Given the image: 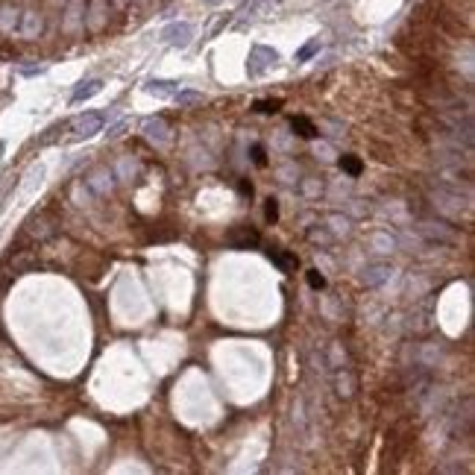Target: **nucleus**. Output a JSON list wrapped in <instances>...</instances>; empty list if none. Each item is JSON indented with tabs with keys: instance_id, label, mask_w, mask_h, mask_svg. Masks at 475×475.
Instances as JSON below:
<instances>
[{
	"instance_id": "f257e3e1",
	"label": "nucleus",
	"mask_w": 475,
	"mask_h": 475,
	"mask_svg": "<svg viewBox=\"0 0 475 475\" xmlns=\"http://www.w3.org/2000/svg\"><path fill=\"white\" fill-rule=\"evenodd\" d=\"M106 123V115H100V111H85V115H77L71 123H68V138L71 141H85V138H94V135L103 129Z\"/></svg>"
},
{
	"instance_id": "f03ea898",
	"label": "nucleus",
	"mask_w": 475,
	"mask_h": 475,
	"mask_svg": "<svg viewBox=\"0 0 475 475\" xmlns=\"http://www.w3.org/2000/svg\"><path fill=\"white\" fill-rule=\"evenodd\" d=\"M279 62V53L267 44H256L253 50H249V59H247V71L249 77H261L267 68H273Z\"/></svg>"
},
{
	"instance_id": "7ed1b4c3",
	"label": "nucleus",
	"mask_w": 475,
	"mask_h": 475,
	"mask_svg": "<svg viewBox=\"0 0 475 475\" xmlns=\"http://www.w3.org/2000/svg\"><path fill=\"white\" fill-rule=\"evenodd\" d=\"M44 33V18L39 15V12H33V9H21V18H18V30L15 35L18 39H39V35Z\"/></svg>"
},
{
	"instance_id": "20e7f679",
	"label": "nucleus",
	"mask_w": 475,
	"mask_h": 475,
	"mask_svg": "<svg viewBox=\"0 0 475 475\" xmlns=\"http://www.w3.org/2000/svg\"><path fill=\"white\" fill-rule=\"evenodd\" d=\"M194 39V27L188 21H173L161 30V42L170 44V47H188Z\"/></svg>"
},
{
	"instance_id": "39448f33",
	"label": "nucleus",
	"mask_w": 475,
	"mask_h": 475,
	"mask_svg": "<svg viewBox=\"0 0 475 475\" xmlns=\"http://www.w3.org/2000/svg\"><path fill=\"white\" fill-rule=\"evenodd\" d=\"M334 391L341 399H352L355 391H358V376H355V370L343 364V367H334Z\"/></svg>"
},
{
	"instance_id": "423d86ee",
	"label": "nucleus",
	"mask_w": 475,
	"mask_h": 475,
	"mask_svg": "<svg viewBox=\"0 0 475 475\" xmlns=\"http://www.w3.org/2000/svg\"><path fill=\"white\" fill-rule=\"evenodd\" d=\"M391 273H393L391 265H384V261H376V265H367V267H364V273H361V282H364L367 287H379V285H384L387 279H391Z\"/></svg>"
},
{
	"instance_id": "0eeeda50",
	"label": "nucleus",
	"mask_w": 475,
	"mask_h": 475,
	"mask_svg": "<svg viewBox=\"0 0 475 475\" xmlns=\"http://www.w3.org/2000/svg\"><path fill=\"white\" fill-rule=\"evenodd\" d=\"M27 232H30L33 238H39V241H42V238H50V235H53V232H56V226H53V220H50V217L44 215V211H42V215H35L33 220H27Z\"/></svg>"
},
{
	"instance_id": "6e6552de",
	"label": "nucleus",
	"mask_w": 475,
	"mask_h": 475,
	"mask_svg": "<svg viewBox=\"0 0 475 475\" xmlns=\"http://www.w3.org/2000/svg\"><path fill=\"white\" fill-rule=\"evenodd\" d=\"M226 241L238 249H247V247H256L258 244V232L256 229H249V226H241V229H232Z\"/></svg>"
},
{
	"instance_id": "1a4fd4ad",
	"label": "nucleus",
	"mask_w": 475,
	"mask_h": 475,
	"mask_svg": "<svg viewBox=\"0 0 475 475\" xmlns=\"http://www.w3.org/2000/svg\"><path fill=\"white\" fill-rule=\"evenodd\" d=\"M106 9H109V0H91L89 15H85L89 30H100V27H103V24H106Z\"/></svg>"
},
{
	"instance_id": "9d476101",
	"label": "nucleus",
	"mask_w": 475,
	"mask_h": 475,
	"mask_svg": "<svg viewBox=\"0 0 475 475\" xmlns=\"http://www.w3.org/2000/svg\"><path fill=\"white\" fill-rule=\"evenodd\" d=\"M144 91L153 94V97H173L179 91V82H173V80H150L144 85Z\"/></svg>"
},
{
	"instance_id": "9b49d317",
	"label": "nucleus",
	"mask_w": 475,
	"mask_h": 475,
	"mask_svg": "<svg viewBox=\"0 0 475 475\" xmlns=\"http://www.w3.org/2000/svg\"><path fill=\"white\" fill-rule=\"evenodd\" d=\"M100 89H103V80H85V82H80L77 89H73L71 103H82V100H89V97L100 94Z\"/></svg>"
},
{
	"instance_id": "f8f14e48",
	"label": "nucleus",
	"mask_w": 475,
	"mask_h": 475,
	"mask_svg": "<svg viewBox=\"0 0 475 475\" xmlns=\"http://www.w3.org/2000/svg\"><path fill=\"white\" fill-rule=\"evenodd\" d=\"M144 135H147L150 141H156V144H165V141H168V123L161 120V118L147 120V123H144Z\"/></svg>"
},
{
	"instance_id": "ddd939ff",
	"label": "nucleus",
	"mask_w": 475,
	"mask_h": 475,
	"mask_svg": "<svg viewBox=\"0 0 475 475\" xmlns=\"http://www.w3.org/2000/svg\"><path fill=\"white\" fill-rule=\"evenodd\" d=\"M267 256H270V261H273V265H276L282 273H294V270H296V265H299L294 253H282V249H270Z\"/></svg>"
},
{
	"instance_id": "4468645a",
	"label": "nucleus",
	"mask_w": 475,
	"mask_h": 475,
	"mask_svg": "<svg viewBox=\"0 0 475 475\" xmlns=\"http://www.w3.org/2000/svg\"><path fill=\"white\" fill-rule=\"evenodd\" d=\"M326 229H329L334 238H346L349 232H352V220L343 217V215H329V217H326Z\"/></svg>"
},
{
	"instance_id": "2eb2a0df",
	"label": "nucleus",
	"mask_w": 475,
	"mask_h": 475,
	"mask_svg": "<svg viewBox=\"0 0 475 475\" xmlns=\"http://www.w3.org/2000/svg\"><path fill=\"white\" fill-rule=\"evenodd\" d=\"M308 241H311V244H320V247H329V244L337 241V238H334L326 226H311V229H308Z\"/></svg>"
},
{
	"instance_id": "dca6fc26",
	"label": "nucleus",
	"mask_w": 475,
	"mask_h": 475,
	"mask_svg": "<svg viewBox=\"0 0 475 475\" xmlns=\"http://www.w3.org/2000/svg\"><path fill=\"white\" fill-rule=\"evenodd\" d=\"M291 127H294V132L299 135V138H314L317 135V127L308 118H291Z\"/></svg>"
},
{
	"instance_id": "f3484780",
	"label": "nucleus",
	"mask_w": 475,
	"mask_h": 475,
	"mask_svg": "<svg viewBox=\"0 0 475 475\" xmlns=\"http://www.w3.org/2000/svg\"><path fill=\"white\" fill-rule=\"evenodd\" d=\"M267 6H270V0H244L241 15H244V18H258V15H265Z\"/></svg>"
},
{
	"instance_id": "a211bd4d",
	"label": "nucleus",
	"mask_w": 475,
	"mask_h": 475,
	"mask_svg": "<svg viewBox=\"0 0 475 475\" xmlns=\"http://www.w3.org/2000/svg\"><path fill=\"white\" fill-rule=\"evenodd\" d=\"M341 170L349 173V177H361V170H364V161L358 156H343L341 159Z\"/></svg>"
},
{
	"instance_id": "6ab92c4d",
	"label": "nucleus",
	"mask_w": 475,
	"mask_h": 475,
	"mask_svg": "<svg viewBox=\"0 0 475 475\" xmlns=\"http://www.w3.org/2000/svg\"><path fill=\"white\" fill-rule=\"evenodd\" d=\"M420 229L426 232L429 238H440V241H452V232H443V229H440V223H422Z\"/></svg>"
},
{
	"instance_id": "aec40b11",
	"label": "nucleus",
	"mask_w": 475,
	"mask_h": 475,
	"mask_svg": "<svg viewBox=\"0 0 475 475\" xmlns=\"http://www.w3.org/2000/svg\"><path fill=\"white\" fill-rule=\"evenodd\" d=\"M317 50H320V39H311L305 47H299V50H296V62H308L311 56L317 53Z\"/></svg>"
},
{
	"instance_id": "412c9836",
	"label": "nucleus",
	"mask_w": 475,
	"mask_h": 475,
	"mask_svg": "<svg viewBox=\"0 0 475 475\" xmlns=\"http://www.w3.org/2000/svg\"><path fill=\"white\" fill-rule=\"evenodd\" d=\"M256 111H261V115H273V111L282 109V100H258V103L253 106Z\"/></svg>"
},
{
	"instance_id": "4be33fe9",
	"label": "nucleus",
	"mask_w": 475,
	"mask_h": 475,
	"mask_svg": "<svg viewBox=\"0 0 475 475\" xmlns=\"http://www.w3.org/2000/svg\"><path fill=\"white\" fill-rule=\"evenodd\" d=\"M305 279H308V285L314 287V291H323V287H326V276H323L320 270H308V273H305Z\"/></svg>"
},
{
	"instance_id": "5701e85b",
	"label": "nucleus",
	"mask_w": 475,
	"mask_h": 475,
	"mask_svg": "<svg viewBox=\"0 0 475 475\" xmlns=\"http://www.w3.org/2000/svg\"><path fill=\"white\" fill-rule=\"evenodd\" d=\"M346 364V349L343 343H332V367H343Z\"/></svg>"
},
{
	"instance_id": "b1692460",
	"label": "nucleus",
	"mask_w": 475,
	"mask_h": 475,
	"mask_svg": "<svg viewBox=\"0 0 475 475\" xmlns=\"http://www.w3.org/2000/svg\"><path fill=\"white\" fill-rule=\"evenodd\" d=\"M173 97H177L182 106H188V103H199V100H203V94H199V91H177Z\"/></svg>"
},
{
	"instance_id": "393cba45",
	"label": "nucleus",
	"mask_w": 475,
	"mask_h": 475,
	"mask_svg": "<svg viewBox=\"0 0 475 475\" xmlns=\"http://www.w3.org/2000/svg\"><path fill=\"white\" fill-rule=\"evenodd\" d=\"M373 244L379 247V253H387V249H393V238L391 235H373Z\"/></svg>"
},
{
	"instance_id": "a878e982",
	"label": "nucleus",
	"mask_w": 475,
	"mask_h": 475,
	"mask_svg": "<svg viewBox=\"0 0 475 475\" xmlns=\"http://www.w3.org/2000/svg\"><path fill=\"white\" fill-rule=\"evenodd\" d=\"M106 177H109V173L103 170V173H97V177L91 179V185H94V188H97V191H106V188H111V179L106 182Z\"/></svg>"
},
{
	"instance_id": "bb28decb",
	"label": "nucleus",
	"mask_w": 475,
	"mask_h": 475,
	"mask_svg": "<svg viewBox=\"0 0 475 475\" xmlns=\"http://www.w3.org/2000/svg\"><path fill=\"white\" fill-rule=\"evenodd\" d=\"M253 161H256L258 168L267 165V156H265V147H261V144H253Z\"/></svg>"
},
{
	"instance_id": "cd10ccee",
	"label": "nucleus",
	"mask_w": 475,
	"mask_h": 475,
	"mask_svg": "<svg viewBox=\"0 0 475 475\" xmlns=\"http://www.w3.org/2000/svg\"><path fill=\"white\" fill-rule=\"evenodd\" d=\"M265 215H267V220H276L279 217V203H276V199H267V206H265Z\"/></svg>"
},
{
	"instance_id": "c85d7f7f",
	"label": "nucleus",
	"mask_w": 475,
	"mask_h": 475,
	"mask_svg": "<svg viewBox=\"0 0 475 475\" xmlns=\"http://www.w3.org/2000/svg\"><path fill=\"white\" fill-rule=\"evenodd\" d=\"M21 73L24 77H35V73H44V65H24Z\"/></svg>"
},
{
	"instance_id": "c756f323",
	"label": "nucleus",
	"mask_w": 475,
	"mask_h": 475,
	"mask_svg": "<svg viewBox=\"0 0 475 475\" xmlns=\"http://www.w3.org/2000/svg\"><path fill=\"white\" fill-rule=\"evenodd\" d=\"M238 191H241L244 197H253V185H249V182H241V185H238Z\"/></svg>"
},
{
	"instance_id": "7c9ffc66",
	"label": "nucleus",
	"mask_w": 475,
	"mask_h": 475,
	"mask_svg": "<svg viewBox=\"0 0 475 475\" xmlns=\"http://www.w3.org/2000/svg\"><path fill=\"white\" fill-rule=\"evenodd\" d=\"M123 129H127V120H120V123H118V127H111V129H109V135H120Z\"/></svg>"
},
{
	"instance_id": "2f4dec72",
	"label": "nucleus",
	"mask_w": 475,
	"mask_h": 475,
	"mask_svg": "<svg viewBox=\"0 0 475 475\" xmlns=\"http://www.w3.org/2000/svg\"><path fill=\"white\" fill-rule=\"evenodd\" d=\"M111 3H115L118 9H127V6H129V0H111Z\"/></svg>"
},
{
	"instance_id": "473e14b6",
	"label": "nucleus",
	"mask_w": 475,
	"mask_h": 475,
	"mask_svg": "<svg viewBox=\"0 0 475 475\" xmlns=\"http://www.w3.org/2000/svg\"><path fill=\"white\" fill-rule=\"evenodd\" d=\"M203 3H208V6H215V3H220V0H203Z\"/></svg>"
}]
</instances>
